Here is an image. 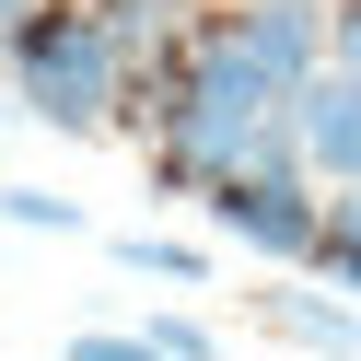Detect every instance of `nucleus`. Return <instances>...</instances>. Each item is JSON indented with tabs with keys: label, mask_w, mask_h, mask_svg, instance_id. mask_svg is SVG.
Here are the masks:
<instances>
[{
	"label": "nucleus",
	"mask_w": 361,
	"mask_h": 361,
	"mask_svg": "<svg viewBox=\"0 0 361 361\" xmlns=\"http://www.w3.org/2000/svg\"><path fill=\"white\" fill-rule=\"evenodd\" d=\"M0 71L71 140H94V128L128 117V47L105 35L94 0H24V12H0Z\"/></svg>",
	"instance_id": "obj_1"
},
{
	"label": "nucleus",
	"mask_w": 361,
	"mask_h": 361,
	"mask_svg": "<svg viewBox=\"0 0 361 361\" xmlns=\"http://www.w3.org/2000/svg\"><path fill=\"white\" fill-rule=\"evenodd\" d=\"M198 210H210V233H221V245H245V257H268V268H314V245H326V187H314L303 164L221 175Z\"/></svg>",
	"instance_id": "obj_2"
},
{
	"label": "nucleus",
	"mask_w": 361,
	"mask_h": 361,
	"mask_svg": "<svg viewBox=\"0 0 361 361\" xmlns=\"http://www.w3.org/2000/svg\"><path fill=\"white\" fill-rule=\"evenodd\" d=\"M280 117H291V152H303V175H314V187L361 175V71H338V59H326V71H303Z\"/></svg>",
	"instance_id": "obj_3"
},
{
	"label": "nucleus",
	"mask_w": 361,
	"mask_h": 361,
	"mask_svg": "<svg viewBox=\"0 0 361 361\" xmlns=\"http://www.w3.org/2000/svg\"><path fill=\"white\" fill-rule=\"evenodd\" d=\"M233 24H245V47H257V71L280 82V94L303 71H326V0H245Z\"/></svg>",
	"instance_id": "obj_4"
},
{
	"label": "nucleus",
	"mask_w": 361,
	"mask_h": 361,
	"mask_svg": "<svg viewBox=\"0 0 361 361\" xmlns=\"http://www.w3.org/2000/svg\"><path fill=\"white\" fill-rule=\"evenodd\" d=\"M268 326H280V338H303V350H326V361H361V314L350 303H314V291H268Z\"/></svg>",
	"instance_id": "obj_5"
},
{
	"label": "nucleus",
	"mask_w": 361,
	"mask_h": 361,
	"mask_svg": "<svg viewBox=\"0 0 361 361\" xmlns=\"http://www.w3.org/2000/svg\"><path fill=\"white\" fill-rule=\"evenodd\" d=\"M117 257L140 268V280H175V291H210V257H198V245H175V233H128Z\"/></svg>",
	"instance_id": "obj_6"
},
{
	"label": "nucleus",
	"mask_w": 361,
	"mask_h": 361,
	"mask_svg": "<svg viewBox=\"0 0 361 361\" xmlns=\"http://www.w3.org/2000/svg\"><path fill=\"white\" fill-rule=\"evenodd\" d=\"M0 221H24V233H82V210L47 198V187H0Z\"/></svg>",
	"instance_id": "obj_7"
},
{
	"label": "nucleus",
	"mask_w": 361,
	"mask_h": 361,
	"mask_svg": "<svg viewBox=\"0 0 361 361\" xmlns=\"http://www.w3.org/2000/svg\"><path fill=\"white\" fill-rule=\"evenodd\" d=\"M140 338H152L164 361H221V338H210V326H187V314H152Z\"/></svg>",
	"instance_id": "obj_8"
},
{
	"label": "nucleus",
	"mask_w": 361,
	"mask_h": 361,
	"mask_svg": "<svg viewBox=\"0 0 361 361\" xmlns=\"http://www.w3.org/2000/svg\"><path fill=\"white\" fill-rule=\"evenodd\" d=\"M71 361H164V350H152V338H117V326H82Z\"/></svg>",
	"instance_id": "obj_9"
},
{
	"label": "nucleus",
	"mask_w": 361,
	"mask_h": 361,
	"mask_svg": "<svg viewBox=\"0 0 361 361\" xmlns=\"http://www.w3.org/2000/svg\"><path fill=\"white\" fill-rule=\"evenodd\" d=\"M326 59H338V71H361V0H338V12H326Z\"/></svg>",
	"instance_id": "obj_10"
},
{
	"label": "nucleus",
	"mask_w": 361,
	"mask_h": 361,
	"mask_svg": "<svg viewBox=\"0 0 361 361\" xmlns=\"http://www.w3.org/2000/svg\"><path fill=\"white\" fill-rule=\"evenodd\" d=\"M314 280H338V291H361V245H314Z\"/></svg>",
	"instance_id": "obj_11"
},
{
	"label": "nucleus",
	"mask_w": 361,
	"mask_h": 361,
	"mask_svg": "<svg viewBox=\"0 0 361 361\" xmlns=\"http://www.w3.org/2000/svg\"><path fill=\"white\" fill-rule=\"evenodd\" d=\"M0 12H24V0H0Z\"/></svg>",
	"instance_id": "obj_12"
}]
</instances>
